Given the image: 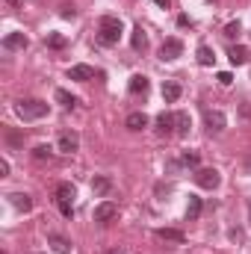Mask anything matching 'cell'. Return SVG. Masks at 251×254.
<instances>
[{"label":"cell","instance_id":"7","mask_svg":"<svg viewBox=\"0 0 251 254\" xmlns=\"http://www.w3.org/2000/svg\"><path fill=\"white\" fill-rule=\"evenodd\" d=\"M57 201H60V210H63V216H68L71 219V201H74V187L71 184H60L57 187Z\"/></svg>","mask_w":251,"mask_h":254},{"label":"cell","instance_id":"29","mask_svg":"<svg viewBox=\"0 0 251 254\" xmlns=\"http://www.w3.org/2000/svg\"><path fill=\"white\" fill-rule=\"evenodd\" d=\"M216 80H219L222 86H231V83H234V74H231V71H222V74H219Z\"/></svg>","mask_w":251,"mask_h":254},{"label":"cell","instance_id":"30","mask_svg":"<svg viewBox=\"0 0 251 254\" xmlns=\"http://www.w3.org/2000/svg\"><path fill=\"white\" fill-rule=\"evenodd\" d=\"M6 6H12V9H24V0H3Z\"/></svg>","mask_w":251,"mask_h":254},{"label":"cell","instance_id":"15","mask_svg":"<svg viewBox=\"0 0 251 254\" xmlns=\"http://www.w3.org/2000/svg\"><path fill=\"white\" fill-rule=\"evenodd\" d=\"M189 127H192L189 113H175V133H178V136H187Z\"/></svg>","mask_w":251,"mask_h":254},{"label":"cell","instance_id":"12","mask_svg":"<svg viewBox=\"0 0 251 254\" xmlns=\"http://www.w3.org/2000/svg\"><path fill=\"white\" fill-rule=\"evenodd\" d=\"M48 243L54 246V252H57V254H71V240L63 237V234H51V237H48Z\"/></svg>","mask_w":251,"mask_h":254},{"label":"cell","instance_id":"28","mask_svg":"<svg viewBox=\"0 0 251 254\" xmlns=\"http://www.w3.org/2000/svg\"><path fill=\"white\" fill-rule=\"evenodd\" d=\"M184 166H198V154L195 151H187L184 154Z\"/></svg>","mask_w":251,"mask_h":254},{"label":"cell","instance_id":"22","mask_svg":"<svg viewBox=\"0 0 251 254\" xmlns=\"http://www.w3.org/2000/svg\"><path fill=\"white\" fill-rule=\"evenodd\" d=\"M54 98L63 104L65 110H74V107H77V98H74V95H68L65 89H57V92H54Z\"/></svg>","mask_w":251,"mask_h":254},{"label":"cell","instance_id":"13","mask_svg":"<svg viewBox=\"0 0 251 254\" xmlns=\"http://www.w3.org/2000/svg\"><path fill=\"white\" fill-rule=\"evenodd\" d=\"M228 60L234 65H246L249 63V48H246V45H234V48L228 51Z\"/></svg>","mask_w":251,"mask_h":254},{"label":"cell","instance_id":"21","mask_svg":"<svg viewBox=\"0 0 251 254\" xmlns=\"http://www.w3.org/2000/svg\"><path fill=\"white\" fill-rule=\"evenodd\" d=\"M163 98H166L169 104H175V101L181 98V86H178V83H163Z\"/></svg>","mask_w":251,"mask_h":254},{"label":"cell","instance_id":"18","mask_svg":"<svg viewBox=\"0 0 251 254\" xmlns=\"http://www.w3.org/2000/svg\"><path fill=\"white\" fill-rule=\"evenodd\" d=\"M157 130H160L163 136H169V133H175V116H172V113H163V116L157 119Z\"/></svg>","mask_w":251,"mask_h":254},{"label":"cell","instance_id":"25","mask_svg":"<svg viewBox=\"0 0 251 254\" xmlns=\"http://www.w3.org/2000/svg\"><path fill=\"white\" fill-rule=\"evenodd\" d=\"M65 45H68V39H65L63 33H51V36H48V48H54V51H63Z\"/></svg>","mask_w":251,"mask_h":254},{"label":"cell","instance_id":"26","mask_svg":"<svg viewBox=\"0 0 251 254\" xmlns=\"http://www.w3.org/2000/svg\"><path fill=\"white\" fill-rule=\"evenodd\" d=\"M243 33V27H240V21H231L228 27H225V39H237Z\"/></svg>","mask_w":251,"mask_h":254},{"label":"cell","instance_id":"8","mask_svg":"<svg viewBox=\"0 0 251 254\" xmlns=\"http://www.w3.org/2000/svg\"><path fill=\"white\" fill-rule=\"evenodd\" d=\"M225 125H228V119H225L222 110H210V113L204 116V127H207V133H222Z\"/></svg>","mask_w":251,"mask_h":254},{"label":"cell","instance_id":"6","mask_svg":"<svg viewBox=\"0 0 251 254\" xmlns=\"http://www.w3.org/2000/svg\"><path fill=\"white\" fill-rule=\"evenodd\" d=\"M77 148H80V136H77L74 130H63L60 139H57V151H60V154H74Z\"/></svg>","mask_w":251,"mask_h":254},{"label":"cell","instance_id":"1","mask_svg":"<svg viewBox=\"0 0 251 254\" xmlns=\"http://www.w3.org/2000/svg\"><path fill=\"white\" fill-rule=\"evenodd\" d=\"M98 42L107 45V48H113V45L122 42V21L116 15H104L101 18V24H98Z\"/></svg>","mask_w":251,"mask_h":254},{"label":"cell","instance_id":"16","mask_svg":"<svg viewBox=\"0 0 251 254\" xmlns=\"http://www.w3.org/2000/svg\"><path fill=\"white\" fill-rule=\"evenodd\" d=\"M125 125H127V130H145L148 127V116L145 113H130Z\"/></svg>","mask_w":251,"mask_h":254},{"label":"cell","instance_id":"19","mask_svg":"<svg viewBox=\"0 0 251 254\" xmlns=\"http://www.w3.org/2000/svg\"><path fill=\"white\" fill-rule=\"evenodd\" d=\"M157 237L166 243H184V231H178V228H163V231H157Z\"/></svg>","mask_w":251,"mask_h":254},{"label":"cell","instance_id":"24","mask_svg":"<svg viewBox=\"0 0 251 254\" xmlns=\"http://www.w3.org/2000/svg\"><path fill=\"white\" fill-rule=\"evenodd\" d=\"M195 57H198V65H213V63H216V57H213V51H210L207 45H201Z\"/></svg>","mask_w":251,"mask_h":254},{"label":"cell","instance_id":"27","mask_svg":"<svg viewBox=\"0 0 251 254\" xmlns=\"http://www.w3.org/2000/svg\"><path fill=\"white\" fill-rule=\"evenodd\" d=\"M51 154H54V148H48V145H39V148L33 151L36 160H51Z\"/></svg>","mask_w":251,"mask_h":254},{"label":"cell","instance_id":"9","mask_svg":"<svg viewBox=\"0 0 251 254\" xmlns=\"http://www.w3.org/2000/svg\"><path fill=\"white\" fill-rule=\"evenodd\" d=\"M27 48V36L24 33H9L3 39V51H24Z\"/></svg>","mask_w":251,"mask_h":254},{"label":"cell","instance_id":"11","mask_svg":"<svg viewBox=\"0 0 251 254\" xmlns=\"http://www.w3.org/2000/svg\"><path fill=\"white\" fill-rule=\"evenodd\" d=\"M9 201H12V207H15V210H24V213H30V210H33V198H30L27 192H12V195H9Z\"/></svg>","mask_w":251,"mask_h":254},{"label":"cell","instance_id":"17","mask_svg":"<svg viewBox=\"0 0 251 254\" xmlns=\"http://www.w3.org/2000/svg\"><path fill=\"white\" fill-rule=\"evenodd\" d=\"M127 89H130L133 95H139V92L145 95V92H148V77H145V74H133V77H130V86H127Z\"/></svg>","mask_w":251,"mask_h":254},{"label":"cell","instance_id":"20","mask_svg":"<svg viewBox=\"0 0 251 254\" xmlns=\"http://www.w3.org/2000/svg\"><path fill=\"white\" fill-rule=\"evenodd\" d=\"M201 207H204L201 198H198V195H189V207H187V219L189 222H195V219L201 216Z\"/></svg>","mask_w":251,"mask_h":254},{"label":"cell","instance_id":"4","mask_svg":"<svg viewBox=\"0 0 251 254\" xmlns=\"http://www.w3.org/2000/svg\"><path fill=\"white\" fill-rule=\"evenodd\" d=\"M195 184H198L201 190H216V187L222 184V178H219L216 169H198V172H195Z\"/></svg>","mask_w":251,"mask_h":254},{"label":"cell","instance_id":"33","mask_svg":"<svg viewBox=\"0 0 251 254\" xmlns=\"http://www.w3.org/2000/svg\"><path fill=\"white\" fill-rule=\"evenodd\" d=\"M154 3H157V6H163V9H169V6H172V0H154Z\"/></svg>","mask_w":251,"mask_h":254},{"label":"cell","instance_id":"2","mask_svg":"<svg viewBox=\"0 0 251 254\" xmlns=\"http://www.w3.org/2000/svg\"><path fill=\"white\" fill-rule=\"evenodd\" d=\"M15 113H18L24 122H36V119H45V116H48V104H45V101H39V98L18 101V104H15Z\"/></svg>","mask_w":251,"mask_h":254},{"label":"cell","instance_id":"32","mask_svg":"<svg viewBox=\"0 0 251 254\" xmlns=\"http://www.w3.org/2000/svg\"><path fill=\"white\" fill-rule=\"evenodd\" d=\"M243 172H246V175H251V154L246 157V163H243Z\"/></svg>","mask_w":251,"mask_h":254},{"label":"cell","instance_id":"14","mask_svg":"<svg viewBox=\"0 0 251 254\" xmlns=\"http://www.w3.org/2000/svg\"><path fill=\"white\" fill-rule=\"evenodd\" d=\"M130 45H133V51H139V54H145V51H148V36H145V30H142V27H136V30H133Z\"/></svg>","mask_w":251,"mask_h":254},{"label":"cell","instance_id":"23","mask_svg":"<svg viewBox=\"0 0 251 254\" xmlns=\"http://www.w3.org/2000/svg\"><path fill=\"white\" fill-rule=\"evenodd\" d=\"M110 190H113V181H110V178H95V181H92V192H95V195H107Z\"/></svg>","mask_w":251,"mask_h":254},{"label":"cell","instance_id":"31","mask_svg":"<svg viewBox=\"0 0 251 254\" xmlns=\"http://www.w3.org/2000/svg\"><path fill=\"white\" fill-rule=\"evenodd\" d=\"M9 175V163L6 160H0V178H6Z\"/></svg>","mask_w":251,"mask_h":254},{"label":"cell","instance_id":"10","mask_svg":"<svg viewBox=\"0 0 251 254\" xmlns=\"http://www.w3.org/2000/svg\"><path fill=\"white\" fill-rule=\"evenodd\" d=\"M68 77L71 80H80V83H89L95 77V68L92 65H74V68H68Z\"/></svg>","mask_w":251,"mask_h":254},{"label":"cell","instance_id":"5","mask_svg":"<svg viewBox=\"0 0 251 254\" xmlns=\"http://www.w3.org/2000/svg\"><path fill=\"white\" fill-rule=\"evenodd\" d=\"M116 216H119V204L116 201H101L95 207V222H101V225H110Z\"/></svg>","mask_w":251,"mask_h":254},{"label":"cell","instance_id":"3","mask_svg":"<svg viewBox=\"0 0 251 254\" xmlns=\"http://www.w3.org/2000/svg\"><path fill=\"white\" fill-rule=\"evenodd\" d=\"M181 54H184V42L175 39V36H169V39L163 42V48H160V60H163V63H172V60H178Z\"/></svg>","mask_w":251,"mask_h":254}]
</instances>
